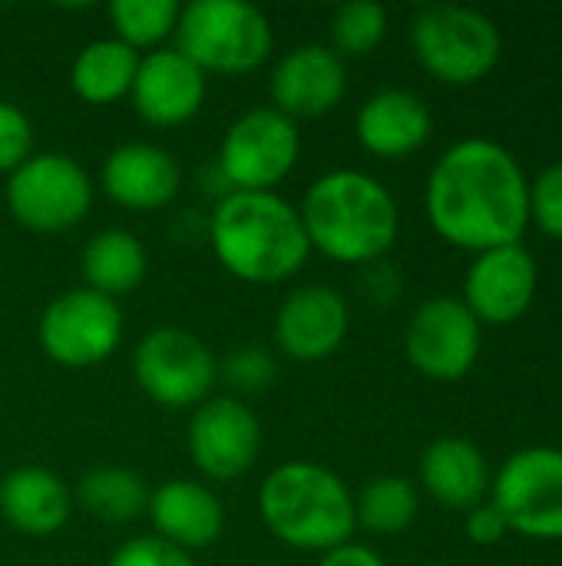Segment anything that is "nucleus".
Segmentation results:
<instances>
[{"instance_id": "1", "label": "nucleus", "mask_w": 562, "mask_h": 566, "mask_svg": "<svg viewBox=\"0 0 562 566\" xmlns=\"http://www.w3.org/2000/svg\"><path fill=\"white\" fill-rule=\"evenodd\" d=\"M424 212L447 245L474 255L523 242L530 229V176L503 143L487 136L457 139L427 172Z\"/></svg>"}, {"instance_id": "2", "label": "nucleus", "mask_w": 562, "mask_h": 566, "mask_svg": "<svg viewBox=\"0 0 562 566\" xmlns=\"http://www.w3.org/2000/svg\"><path fill=\"white\" fill-rule=\"evenodd\" d=\"M311 252L341 265L381 262L401 232L394 192L371 172L331 169L318 176L298 206Z\"/></svg>"}, {"instance_id": "3", "label": "nucleus", "mask_w": 562, "mask_h": 566, "mask_svg": "<svg viewBox=\"0 0 562 566\" xmlns=\"http://www.w3.org/2000/svg\"><path fill=\"white\" fill-rule=\"evenodd\" d=\"M219 265L248 282L275 285L298 275L311 255L298 209L278 192H229L209 219Z\"/></svg>"}, {"instance_id": "4", "label": "nucleus", "mask_w": 562, "mask_h": 566, "mask_svg": "<svg viewBox=\"0 0 562 566\" xmlns=\"http://www.w3.org/2000/svg\"><path fill=\"white\" fill-rule=\"evenodd\" d=\"M258 517L275 541L305 554H328L358 531L351 488L315 461L278 464L258 488Z\"/></svg>"}, {"instance_id": "5", "label": "nucleus", "mask_w": 562, "mask_h": 566, "mask_svg": "<svg viewBox=\"0 0 562 566\" xmlns=\"http://www.w3.org/2000/svg\"><path fill=\"white\" fill-rule=\"evenodd\" d=\"M172 40L205 76L255 73L275 46L272 20L248 0H192L182 7Z\"/></svg>"}, {"instance_id": "6", "label": "nucleus", "mask_w": 562, "mask_h": 566, "mask_svg": "<svg viewBox=\"0 0 562 566\" xmlns=\"http://www.w3.org/2000/svg\"><path fill=\"white\" fill-rule=\"evenodd\" d=\"M411 50L434 80L447 86H474L500 66L503 33L497 20L477 7L437 3L414 13Z\"/></svg>"}, {"instance_id": "7", "label": "nucleus", "mask_w": 562, "mask_h": 566, "mask_svg": "<svg viewBox=\"0 0 562 566\" xmlns=\"http://www.w3.org/2000/svg\"><path fill=\"white\" fill-rule=\"evenodd\" d=\"M490 504L503 514L510 534L540 544L562 541V448L530 444L513 451L490 484Z\"/></svg>"}, {"instance_id": "8", "label": "nucleus", "mask_w": 562, "mask_h": 566, "mask_svg": "<svg viewBox=\"0 0 562 566\" xmlns=\"http://www.w3.org/2000/svg\"><path fill=\"white\" fill-rule=\"evenodd\" d=\"M10 216L30 232H66L93 206L89 172L66 153H33L3 186Z\"/></svg>"}, {"instance_id": "9", "label": "nucleus", "mask_w": 562, "mask_h": 566, "mask_svg": "<svg viewBox=\"0 0 562 566\" xmlns=\"http://www.w3.org/2000/svg\"><path fill=\"white\" fill-rule=\"evenodd\" d=\"M301 156L298 123L272 106H258L232 119L219 146V176L232 192H275Z\"/></svg>"}, {"instance_id": "10", "label": "nucleus", "mask_w": 562, "mask_h": 566, "mask_svg": "<svg viewBox=\"0 0 562 566\" xmlns=\"http://www.w3.org/2000/svg\"><path fill=\"white\" fill-rule=\"evenodd\" d=\"M132 375L149 401L185 411L212 398L219 361L199 335L162 325L139 338L132 352Z\"/></svg>"}, {"instance_id": "11", "label": "nucleus", "mask_w": 562, "mask_h": 566, "mask_svg": "<svg viewBox=\"0 0 562 566\" xmlns=\"http://www.w3.org/2000/svg\"><path fill=\"white\" fill-rule=\"evenodd\" d=\"M123 308L93 289H70L56 295L40 322L36 338L43 355L60 368H93L106 361L123 342Z\"/></svg>"}, {"instance_id": "12", "label": "nucleus", "mask_w": 562, "mask_h": 566, "mask_svg": "<svg viewBox=\"0 0 562 566\" xmlns=\"http://www.w3.org/2000/svg\"><path fill=\"white\" fill-rule=\"evenodd\" d=\"M480 348L484 325L454 295L427 298L404 328V355L411 368L441 385L464 381L474 371Z\"/></svg>"}, {"instance_id": "13", "label": "nucleus", "mask_w": 562, "mask_h": 566, "mask_svg": "<svg viewBox=\"0 0 562 566\" xmlns=\"http://www.w3.org/2000/svg\"><path fill=\"white\" fill-rule=\"evenodd\" d=\"M185 441L195 471L215 484H229L255 468L262 454V424L242 398L212 395L192 408Z\"/></svg>"}, {"instance_id": "14", "label": "nucleus", "mask_w": 562, "mask_h": 566, "mask_svg": "<svg viewBox=\"0 0 562 566\" xmlns=\"http://www.w3.org/2000/svg\"><path fill=\"white\" fill-rule=\"evenodd\" d=\"M540 289V265L537 255L523 245H500L477 252L464 275V305L474 312L480 325H513L520 322Z\"/></svg>"}, {"instance_id": "15", "label": "nucleus", "mask_w": 562, "mask_h": 566, "mask_svg": "<svg viewBox=\"0 0 562 566\" xmlns=\"http://www.w3.org/2000/svg\"><path fill=\"white\" fill-rule=\"evenodd\" d=\"M272 109L298 119L335 113L348 93V63L328 43H301L278 56L268 76Z\"/></svg>"}, {"instance_id": "16", "label": "nucleus", "mask_w": 562, "mask_h": 566, "mask_svg": "<svg viewBox=\"0 0 562 566\" xmlns=\"http://www.w3.org/2000/svg\"><path fill=\"white\" fill-rule=\"evenodd\" d=\"M351 328L348 298L331 285H301L275 312V345L291 361L331 358Z\"/></svg>"}, {"instance_id": "17", "label": "nucleus", "mask_w": 562, "mask_h": 566, "mask_svg": "<svg viewBox=\"0 0 562 566\" xmlns=\"http://www.w3.org/2000/svg\"><path fill=\"white\" fill-rule=\"evenodd\" d=\"M129 99L142 123L156 129L182 126L205 103V73L176 46H159L139 56Z\"/></svg>"}, {"instance_id": "18", "label": "nucleus", "mask_w": 562, "mask_h": 566, "mask_svg": "<svg viewBox=\"0 0 562 566\" xmlns=\"http://www.w3.org/2000/svg\"><path fill=\"white\" fill-rule=\"evenodd\" d=\"M99 186L119 209L129 212H159L182 189V169L176 156L156 143H123L116 146L99 169Z\"/></svg>"}, {"instance_id": "19", "label": "nucleus", "mask_w": 562, "mask_h": 566, "mask_svg": "<svg viewBox=\"0 0 562 566\" xmlns=\"http://www.w3.org/2000/svg\"><path fill=\"white\" fill-rule=\"evenodd\" d=\"M434 116L414 90L388 86L371 93L354 116V136L364 153L378 159H407L427 146Z\"/></svg>"}, {"instance_id": "20", "label": "nucleus", "mask_w": 562, "mask_h": 566, "mask_svg": "<svg viewBox=\"0 0 562 566\" xmlns=\"http://www.w3.org/2000/svg\"><path fill=\"white\" fill-rule=\"evenodd\" d=\"M146 517L152 534L185 554L212 547L225 531V507L219 494L199 481L176 478L149 491Z\"/></svg>"}, {"instance_id": "21", "label": "nucleus", "mask_w": 562, "mask_h": 566, "mask_svg": "<svg viewBox=\"0 0 562 566\" xmlns=\"http://www.w3.org/2000/svg\"><path fill=\"white\" fill-rule=\"evenodd\" d=\"M417 478L431 501H437L447 511L467 514L477 504L490 501L494 468L480 444H474L470 438L447 434L424 448Z\"/></svg>"}, {"instance_id": "22", "label": "nucleus", "mask_w": 562, "mask_h": 566, "mask_svg": "<svg viewBox=\"0 0 562 566\" xmlns=\"http://www.w3.org/2000/svg\"><path fill=\"white\" fill-rule=\"evenodd\" d=\"M73 514V494L63 478L40 464L13 468L0 481V517L23 537H53Z\"/></svg>"}, {"instance_id": "23", "label": "nucleus", "mask_w": 562, "mask_h": 566, "mask_svg": "<svg viewBox=\"0 0 562 566\" xmlns=\"http://www.w3.org/2000/svg\"><path fill=\"white\" fill-rule=\"evenodd\" d=\"M146 269H149L146 245L129 229L96 232L79 255V272H83L86 289L106 298L136 292L146 279Z\"/></svg>"}, {"instance_id": "24", "label": "nucleus", "mask_w": 562, "mask_h": 566, "mask_svg": "<svg viewBox=\"0 0 562 566\" xmlns=\"http://www.w3.org/2000/svg\"><path fill=\"white\" fill-rule=\"evenodd\" d=\"M139 56L132 46H126L116 36H99L86 43L70 66V86L73 93L89 106H109L129 96Z\"/></svg>"}, {"instance_id": "25", "label": "nucleus", "mask_w": 562, "mask_h": 566, "mask_svg": "<svg viewBox=\"0 0 562 566\" xmlns=\"http://www.w3.org/2000/svg\"><path fill=\"white\" fill-rule=\"evenodd\" d=\"M76 501L86 514H93L103 524H132L146 517L149 507V488L142 474L119 468V464H99L83 474L76 488Z\"/></svg>"}, {"instance_id": "26", "label": "nucleus", "mask_w": 562, "mask_h": 566, "mask_svg": "<svg viewBox=\"0 0 562 566\" xmlns=\"http://www.w3.org/2000/svg\"><path fill=\"white\" fill-rule=\"evenodd\" d=\"M421 514V491L411 478L381 474L354 494V521L374 537L404 534Z\"/></svg>"}, {"instance_id": "27", "label": "nucleus", "mask_w": 562, "mask_h": 566, "mask_svg": "<svg viewBox=\"0 0 562 566\" xmlns=\"http://www.w3.org/2000/svg\"><path fill=\"white\" fill-rule=\"evenodd\" d=\"M182 7L176 0H116L109 3V23L116 40L132 46L136 53H152L176 36Z\"/></svg>"}, {"instance_id": "28", "label": "nucleus", "mask_w": 562, "mask_h": 566, "mask_svg": "<svg viewBox=\"0 0 562 566\" xmlns=\"http://www.w3.org/2000/svg\"><path fill=\"white\" fill-rule=\"evenodd\" d=\"M388 10L374 0H351L341 3L331 17V50L341 60L374 53L388 36Z\"/></svg>"}, {"instance_id": "29", "label": "nucleus", "mask_w": 562, "mask_h": 566, "mask_svg": "<svg viewBox=\"0 0 562 566\" xmlns=\"http://www.w3.org/2000/svg\"><path fill=\"white\" fill-rule=\"evenodd\" d=\"M530 226L562 242V159L530 179Z\"/></svg>"}, {"instance_id": "30", "label": "nucleus", "mask_w": 562, "mask_h": 566, "mask_svg": "<svg viewBox=\"0 0 562 566\" xmlns=\"http://www.w3.org/2000/svg\"><path fill=\"white\" fill-rule=\"evenodd\" d=\"M33 139L30 116L17 103L0 99V176H10L33 156Z\"/></svg>"}, {"instance_id": "31", "label": "nucleus", "mask_w": 562, "mask_h": 566, "mask_svg": "<svg viewBox=\"0 0 562 566\" xmlns=\"http://www.w3.org/2000/svg\"><path fill=\"white\" fill-rule=\"evenodd\" d=\"M275 358L265 348H238L225 358V365H219V378H225V385H232L242 395L262 391L275 381Z\"/></svg>"}, {"instance_id": "32", "label": "nucleus", "mask_w": 562, "mask_h": 566, "mask_svg": "<svg viewBox=\"0 0 562 566\" xmlns=\"http://www.w3.org/2000/svg\"><path fill=\"white\" fill-rule=\"evenodd\" d=\"M106 566H195V560L192 554L159 541L156 534H142V537H129L126 544H119Z\"/></svg>"}, {"instance_id": "33", "label": "nucleus", "mask_w": 562, "mask_h": 566, "mask_svg": "<svg viewBox=\"0 0 562 566\" xmlns=\"http://www.w3.org/2000/svg\"><path fill=\"white\" fill-rule=\"evenodd\" d=\"M464 534L477 547H497V544H503L510 537V527H507L503 514L490 501H484V504H477L474 511L464 514Z\"/></svg>"}, {"instance_id": "34", "label": "nucleus", "mask_w": 562, "mask_h": 566, "mask_svg": "<svg viewBox=\"0 0 562 566\" xmlns=\"http://www.w3.org/2000/svg\"><path fill=\"white\" fill-rule=\"evenodd\" d=\"M318 566H388V564H384V557H381L374 547L358 544V541H348V544H341V547H335V551L321 554Z\"/></svg>"}, {"instance_id": "35", "label": "nucleus", "mask_w": 562, "mask_h": 566, "mask_svg": "<svg viewBox=\"0 0 562 566\" xmlns=\"http://www.w3.org/2000/svg\"><path fill=\"white\" fill-rule=\"evenodd\" d=\"M364 285H368V295H371V298H378V302H394L397 292H401V275H397L394 269H388L384 259H381V262L368 265Z\"/></svg>"}, {"instance_id": "36", "label": "nucleus", "mask_w": 562, "mask_h": 566, "mask_svg": "<svg viewBox=\"0 0 562 566\" xmlns=\"http://www.w3.org/2000/svg\"><path fill=\"white\" fill-rule=\"evenodd\" d=\"M421 566H444V564H421Z\"/></svg>"}, {"instance_id": "37", "label": "nucleus", "mask_w": 562, "mask_h": 566, "mask_svg": "<svg viewBox=\"0 0 562 566\" xmlns=\"http://www.w3.org/2000/svg\"><path fill=\"white\" fill-rule=\"evenodd\" d=\"M262 566H278V564H262Z\"/></svg>"}]
</instances>
